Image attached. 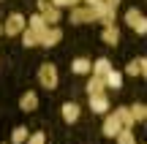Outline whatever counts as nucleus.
I'll use <instances>...</instances> for the list:
<instances>
[{
  "mask_svg": "<svg viewBox=\"0 0 147 144\" xmlns=\"http://www.w3.org/2000/svg\"><path fill=\"white\" fill-rule=\"evenodd\" d=\"M125 76H147V60L144 57H136L125 65Z\"/></svg>",
  "mask_w": 147,
  "mask_h": 144,
  "instance_id": "nucleus-9",
  "label": "nucleus"
},
{
  "mask_svg": "<svg viewBox=\"0 0 147 144\" xmlns=\"http://www.w3.org/2000/svg\"><path fill=\"white\" fill-rule=\"evenodd\" d=\"M106 5H112V8H117V5H120V0H104Z\"/></svg>",
  "mask_w": 147,
  "mask_h": 144,
  "instance_id": "nucleus-25",
  "label": "nucleus"
},
{
  "mask_svg": "<svg viewBox=\"0 0 147 144\" xmlns=\"http://www.w3.org/2000/svg\"><path fill=\"white\" fill-rule=\"evenodd\" d=\"M125 25L134 27L136 35H144V33H147V19L142 16V11H139V8H128L125 11Z\"/></svg>",
  "mask_w": 147,
  "mask_h": 144,
  "instance_id": "nucleus-5",
  "label": "nucleus"
},
{
  "mask_svg": "<svg viewBox=\"0 0 147 144\" xmlns=\"http://www.w3.org/2000/svg\"><path fill=\"white\" fill-rule=\"evenodd\" d=\"M71 22H74V25H87V22H98L95 5H74V8H71Z\"/></svg>",
  "mask_w": 147,
  "mask_h": 144,
  "instance_id": "nucleus-2",
  "label": "nucleus"
},
{
  "mask_svg": "<svg viewBox=\"0 0 147 144\" xmlns=\"http://www.w3.org/2000/svg\"><path fill=\"white\" fill-rule=\"evenodd\" d=\"M79 3H82V5H95L98 0H79Z\"/></svg>",
  "mask_w": 147,
  "mask_h": 144,
  "instance_id": "nucleus-26",
  "label": "nucleus"
},
{
  "mask_svg": "<svg viewBox=\"0 0 147 144\" xmlns=\"http://www.w3.org/2000/svg\"><path fill=\"white\" fill-rule=\"evenodd\" d=\"M25 144H47V136H44V131H36L33 136H27Z\"/></svg>",
  "mask_w": 147,
  "mask_h": 144,
  "instance_id": "nucleus-23",
  "label": "nucleus"
},
{
  "mask_svg": "<svg viewBox=\"0 0 147 144\" xmlns=\"http://www.w3.org/2000/svg\"><path fill=\"white\" fill-rule=\"evenodd\" d=\"M120 128L123 125H120V120H117V114L109 109V112H106V120H104V136H112V139H115Z\"/></svg>",
  "mask_w": 147,
  "mask_h": 144,
  "instance_id": "nucleus-8",
  "label": "nucleus"
},
{
  "mask_svg": "<svg viewBox=\"0 0 147 144\" xmlns=\"http://www.w3.org/2000/svg\"><path fill=\"white\" fill-rule=\"evenodd\" d=\"M19 109L22 112H36L38 109V95L36 92H25V95L19 98Z\"/></svg>",
  "mask_w": 147,
  "mask_h": 144,
  "instance_id": "nucleus-14",
  "label": "nucleus"
},
{
  "mask_svg": "<svg viewBox=\"0 0 147 144\" xmlns=\"http://www.w3.org/2000/svg\"><path fill=\"white\" fill-rule=\"evenodd\" d=\"M0 35H3V25H0Z\"/></svg>",
  "mask_w": 147,
  "mask_h": 144,
  "instance_id": "nucleus-27",
  "label": "nucleus"
},
{
  "mask_svg": "<svg viewBox=\"0 0 147 144\" xmlns=\"http://www.w3.org/2000/svg\"><path fill=\"white\" fill-rule=\"evenodd\" d=\"M90 109H93L95 114H106L112 109V103H109V98H106L104 92H95V95H90Z\"/></svg>",
  "mask_w": 147,
  "mask_h": 144,
  "instance_id": "nucleus-7",
  "label": "nucleus"
},
{
  "mask_svg": "<svg viewBox=\"0 0 147 144\" xmlns=\"http://www.w3.org/2000/svg\"><path fill=\"white\" fill-rule=\"evenodd\" d=\"M60 114H63V120H65L68 125H74V123L79 120V106H76L74 101H68V103H63V106H60Z\"/></svg>",
  "mask_w": 147,
  "mask_h": 144,
  "instance_id": "nucleus-11",
  "label": "nucleus"
},
{
  "mask_svg": "<svg viewBox=\"0 0 147 144\" xmlns=\"http://www.w3.org/2000/svg\"><path fill=\"white\" fill-rule=\"evenodd\" d=\"M27 27H30V30H36V33H41L44 27H47V22H44L41 14H33L30 19H27Z\"/></svg>",
  "mask_w": 147,
  "mask_h": 144,
  "instance_id": "nucleus-21",
  "label": "nucleus"
},
{
  "mask_svg": "<svg viewBox=\"0 0 147 144\" xmlns=\"http://www.w3.org/2000/svg\"><path fill=\"white\" fill-rule=\"evenodd\" d=\"M25 27H27V19L22 14H8V19L3 22V33H5V35H11V38H16Z\"/></svg>",
  "mask_w": 147,
  "mask_h": 144,
  "instance_id": "nucleus-4",
  "label": "nucleus"
},
{
  "mask_svg": "<svg viewBox=\"0 0 147 144\" xmlns=\"http://www.w3.org/2000/svg\"><path fill=\"white\" fill-rule=\"evenodd\" d=\"M109 71H112V60H109V57H101V60H95V63H93L90 74H93V76H101V79H104Z\"/></svg>",
  "mask_w": 147,
  "mask_h": 144,
  "instance_id": "nucleus-13",
  "label": "nucleus"
},
{
  "mask_svg": "<svg viewBox=\"0 0 147 144\" xmlns=\"http://www.w3.org/2000/svg\"><path fill=\"white\" fill-rule=\"evenodd\" d=\"M101 41L109 44V46H117V44H120V27L117 25H106L104 33H101Z\"/></svg>",
  "mask_w": 147,
  "mask_h": 144,
  "instance_id": "nucleus-10",
  "label": "nucleus"
},
{
  "mask_svg": "<svg viewBox=\"0 0 147 144\" xmlns=\"http://www.w3.org/2000/svg\"><path fill=\"white\" fill-rule=\"evenodd\" d=\"M27 136H30V133H27L25 125H16V128L11 131V144H25V141H27Z\"/></svg>",
  "mask_w": 147,
  "mask_h": 144,
  "instance_id": "nucleus-18",
  "label": "nucleus"
},
{
  "mask_svg": "<svg viewBox=\"0 0 147 144\" xmlns=\"http://www.w3.org/2000/svg\"><path fill=\"white\" fill-rule=\"evenodd\" d=\"M115 141H117V144H136L131 128H120V131H117V136H115Z\"/></svg>",
  "mask_w": 147,
  "mask_h": 144,
  "instance_id": "nucleus-19",
  "label": "nucleus"
},
{
  "mask_svg": "<svg viewBox=\"0 0 147 144\" xmlns=\"http://www.w3.org/2000/svg\"><path fill=\"white\" fill-rule=\"evenodd\" d=\"M128 112H131L134 123H144V120H147V106H144V103H134Z\"/></svg>",
  "mask_w": 147,
  "mask_h": 144,
  "instance_id": "nucleus-17",
  "label": "nucleus"
},
{
  "mask_svg": "<svg viewBox=\"0 0 147 144\" xmlns=\"http://www.w3.org/2000/svg\"><path fill=\"white\" fill-rule=\"evenodd\" d=\"M104 79L101 76H90V82H87V95H95V92H104Z\"/></svg>",
  "mask_w": 147,
  "mask_h": 144,
  "instance_id": "nucleus-20",
  "label": "nucleus"
},
{
  "mask_svg": "<svg viewBox=\"0 0 147 144\" xmlns=\"http://www.w3.org/2000/svg\"><path fill=\"white\" fill-rule=\"evenodd\" d=\"M117 120H120V125H123V128H131V125H134V117H131V112H128V109H117Z\"/></svg>",
  "mask_w": 147,
  "mask_h": 144,
  "instance_id": "nucleus-22",
  "label": "nucleus"
},
{
  "mask_svg": "<svg viewBox=\"0 0 147 144\" xmlns=\"http://www.w3.org/2000/svg\"><path fill=\"white\" fill-rule=\"evenodd\" d=\"M19 35H22V46H38V33H36V30L25 27Z\"/></svg>",
  "mask_w": 147,
  "mask_h": 144,
  "instance_id": "nucleus-16",
  "label": "nucleus"
},
{
  "mask_svg": "<svg viewBox=\"0 0 147 144\" xmlns=\"http://www.w3.org/2000/svg\"><path fill=\"white\" fill-rule=\"evenodd\" d=\"M57 8H74V5H79V0H52Z\"/></svg>",
  "mask_w": 147,
  "mask_h": 144,
  "instance_id": "nucleus-24",
  "label": "nucleus"
},
{
  "mask_svg": "<svg viewBox=\"0 0 147 144\" xmlns=\"http://www.w3.org/2000/svg\"><path fill=\"white\" fill-rule=\"evenodd\" d=\"M90 68H93V63L87 57H76L71 63V74H76V76H90Z\"/></svg>",
  "mask_w": 147,
  "mask_h": 144,
  "instance_id": "nucleus-12",
  "label": "nucleus"
},
{
  "mask_svg": "<svg viewBox=\"0 0 147 144\" xmlns=\"http://www.w3.org/2000/svg\"><path fill=\"white\" fill-rule=\"evenodd\" d=\"M38 84L44 90H55L60 84V74H57V65L55 63H41L38 65Z\"/></svg>",
  "mask_w": 147,
  "mask_h": 144,
  "instance_id": "nucleus-1",
  "label": "nucleus"
},
{
  "mask_svg": "<svg viewBox=\"0 0 147 144\" xmlns=\"http://www.w3.org/2000/svg\"><path fill=\"white\" fill-rule=\"evenodd\" d=\"M36 14H41L47 25H57L60 22V8L52 3V0H38V11Z\"/></svg>",
  "mask_w": 147,
  "mask_h": 144,
  "instance_id": "nucleus-6",
  "label": "nucleus"
},
{
  "mask_svg": "<svg viewBox=\"0 0 147 144\" xmlns=\"http://www.w3.org/2000/svg\"><path fill=\"white\" fill-rule=\"evenodd\" d=\"M104 84L112 87V90H120V84H123V71H115V68H112L109 74L104 76Z\"/></svg>",
  "mask_w": 147,
  "mask_h": 144,
  "instance_id": "nucleus-15",
  "label": "nucleus"
},
{
  "mask_svg": "<svg viewBox=\"0 0 147 144\" xmlns=\"http://www.w3.org/2000/svg\"><path fill=\"white\" fill-rule=\"evenodd\" d=\"M60 38H63V30H60L57 25H47L41 33H38V46H55V44H60Z\"/></svg>",
  "mask_w": 147,
  "mask_h": 144,
  "instance_id": "nucleus-3",
  "label": "nucleus"
}]
</instances>
